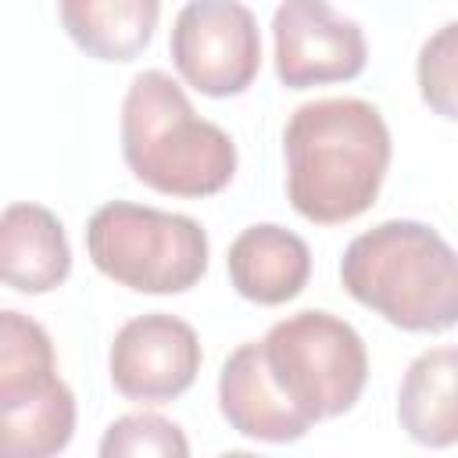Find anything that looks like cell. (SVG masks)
Wrapping results in <instances>:
<instances>
[{
    "instance_id": "obj_7",
    "label": "cell",
    "mask_w": 458,
    "mask_h": 458,
    "mask_svg": "<svg viewBox=\"0 0 458 458\" xmlns=\"http://www.w3.org/2000/svg\"><path fill=\"white\" fill-rule=\"evenodd\" d=\"M179 79L204 97H240L261 68L258 18L240 0H190L168 39Z\"/></svg>"
},
{
    "instance_id": "obj_11",
    "label": "cell",
    "mask_w": 458,
    "mask_h": 458,
    "mask_svg": "<svg viewBox=\"0 0 458 458\" xmlns=\"http://www.w3.org/2000/svg\"><path fill=\"white\" fill-rule=\"evenodd\" d=\"M225 268L233 290L243 301L276 308L293 301L308 286L311 250L297 233L276 222H254L229 243Z\"/></svg>"
},
{
    "instance_id": "obj_14",
    "label": "cell",
    "mask_w": 458,
    "mask_h": 458,
    "mask_svg": "<svg viewBox=\"0 0 458 458\" xmlns=\"http://www.w3.org/2000/svg\"><path fill=\"white\" fill-rule=\"evenodd\" d=\"M61 29L93 61H136L161 21V0H61Z\"/></svg>"
},
{
    "instance_id": "obj_10",
    "label": "cell",
    "mask_w": 458,
    "mask_h": 458,
    "mask_svg": "<svg viewBox=\"0 0 458 458\" xmlns=\"http://www.w3.org/2000/svg\"><path fill=\"white\" fill-rule=\"evenodd\" d=\"M218 411L229 422V429L258 444H293L311 429L272 386L265 358H261V340L240 344L222 361Z\"/></svg>"
},
{
    "instance_id": "obj_5",
    "label": "cell",
    "mask_w": 458,
    "mask_h": 458,
    "mask_svg": "<svg viewBox=\"0 0 458 458\" xmlns=\"http://www.w3.org/2000/svg\"><path fill=\"white\" fill-rule=\"evenodd\" d=\"M86 254L100 276L136 293H186L208 272V233L197 218L107 200L86 222Z\"/></svg>"
},
{
    "instance_id": "obj_9",
    "label": "cell",
    "mask_w": 458,
    "mask_h": 458,
    "mask_svg": "<svg viewBox=\"0 0 458 458\" xmlns=\"http://www.w3.org/2000/svg\"><path fill=\"white\" fill-rule=\"evenodd\" d=\"M200 340L190 322L168 311L129 318L107 351L111 386L136 404H168L182 397L200 372Z\"/></svg>"
},
{
    "instance_id": "obj_6",
    "label": "cell",
    "mask_w": 458,
    "mask_h": 458,
    "mask_svg": "<svg viewBox=\"0 0 458 458\" xmlns=\"http://www.w3.org/2000/svg\"><path fill=\"white\" fill-rule=\"evenodd\" d=\"M75 437V394L57 376L50 333L7 308L0 311V447L11 458L61 454Z\"/></svg>"
},
{
    "instance_id": "obj_16",
    "label": "cell",
    "mask_w": 458,
    "mask_h": 458,
    "mask_svg": "<svg viewBox=\"0 0 458 458\" xmlns=\"http://www.w3.org/2000/svg\"><path fill=\"white\" fill-rule=\"evenodd\" d=\"M415 82H419L422 104L433 114L458 122V21L440 25L419 47Z\"/></svg>"
},
{
    "instance_id": "obj_4",
    "label": "cell",
    "mask_w": 458,
    "mask_h": 458,
    "mask_svg": "<svg viewBox=\"0 0 458 458\" xmlns=\"http://www.w3.org/2000/svg\"><path fill=\"white\" fill-rule=\"evenodd\" d=\"M261 358L279 397L308 422L347 415L369 383L361 333L333 311H297L261 336Z\"/></svg>"
},
{
    "instance_id": "obj_15",
    "label": "cell",
    "mask_w": 458,
    "mask_h": 458,
    "mask_svg": "<svg viewBox=\"0 0 458 458\" xmlns=\"http://www.w3.org/2000/svg\"><path fill=\"white\" fill-rule=\"evenodd\" d=\"M100 458H140V454H157V458H186L190 440L186 433L157 415V411H132L114 419L104 437H100Z\"/></svg>"
},
{
    "instance_id": "obj_13",
    "label": "cell",
    "mask_w": 458,
    "mask_h": 458,
    "mask_svg": "<svg viewBox=\"0 0 458 458\" xmlns=\"http://www.w3.org/2000/svg\"><path fill=\"white\" fill-rule=\"evenodd\" d=\"M397 422L422 447L458 444V347H429L411 358L397 390Z\"/></svg>"
},
{
    "instance_id": "obj_12",
    "label": "cell",
    "mask_w": 458,
    "mask_h": 458,
    "mask_svg": "<svg viewBox=\"0 0 458 458\" xmlns=\"http://www.w3.org/2000/svg\"><path fill=\"white\" fill-rule=\"evenodd\" d=\"M0 272L14 293L39 297L57 290L72 272V247L61 218L32 200L4 208L0 218Z\"/></svg>"
},
{
    "instance_id": "obj_1",
    "label": "cell",
    "mask_w": 458,
    "mask_h": 458,
    "mask_svg": "<svg viewBox=\"0 0 458 458\" xmlns=\"http://www.w3.org/2000/svg\"><path fill=\"white\" fill-rule=\"evenodd\" d=\"M283 157L293 211L315 225H344L376 204L394 143L376 104L361 97H322L290 114Z\"/></svg>"
},
{
    "instance_id": "obj_2",
    "label": "cell",
    "mask_w": 458,
    "mask_h": 458,
    "mask_svg": "<svg viewBox=\"0 0 458 458\" xmlns=\"http://www.w3.org/2000/svg\"><path fill=\"white\" fill-rule=\"evenodd\" d=\"M122 157L136 182L165 197H215L236 175L233 136L200 118L161 68L140 72L122 97Z\"/></svg>"
},
{
    "instance_id": "obj_8",
    "label": "cell",
    "mask_w": 458,
    "mask_h": 458,
    "mask_svg": "<svg viewBox=\"0 0 458 458\" xmlns=\"http://www.w3.org/2000/svg\"><path fill=\"white\" fill-rule=\"evenodd\" d=\"M276 75L286 89L351 82L369 64V43L354 18L329 0H283L272 14Z\"/></svg>"
},
{
    "instance_id": "obj_3",
    "label": "cell",
    "mask_w": 458,
    "mask_h": 458,
    "mask_svg": "<svg viewBox=\"0 0 458 458\" xmlns=\"http://www.w3.org/2000/svg\"><path fill=\"white\" fill-rule=\"evenodd\" d=\"M340 283L404 333L458 326V250L426 222L386 218L358 233L340 258Z\"/></svg>"
}]
</instances>
